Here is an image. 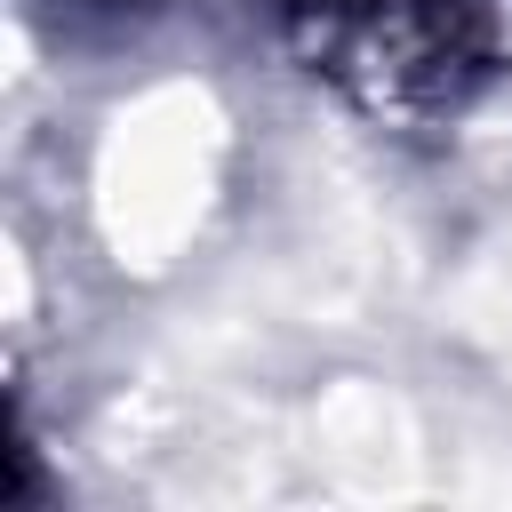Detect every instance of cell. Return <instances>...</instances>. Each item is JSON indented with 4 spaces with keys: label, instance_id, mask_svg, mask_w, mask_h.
Returning a JSON list of instances; mask_svg holds the SVG:
<instances>
[{
    "label": "cell",
    "instance_id": "cell-1",
    "mask_svg": "<svg viewBox=\"0 0 512 512\" xmlns=\"http://www.w3.org/2000/svg\"><path fill=\"white\" fill-rule=\"evenodd\" d=\"M296 56L360 112L416 128L472 104L512 56L504 0H272Z\"/></svg>",
    "mask_w": 512,
    "mask_h": 512
},
{
    "label": "cell",
    "instance_id": "cell-2",
    "mask_svg": "<svg viewBox=\"0 0 512 512\" xmlns=\"http://www.w3.org/2000/svg\"><path fill=\"white\" fill-rule=\"evenodd\" d=\"M96 8H128V0H96Z\"/></svg>",
    "mask_w": 512,
    "mask_h": 512
}]
</instances>
